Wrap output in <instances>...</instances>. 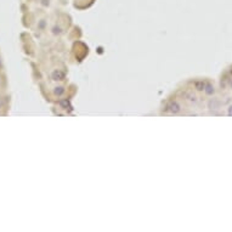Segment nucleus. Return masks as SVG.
<instances>
[{
	"mask_svg": "<svg viewBox=\"0 0 232 232\" xmlns=\"http://www.w3.org/2000/svg\"><path fill=\"white\" fill-rule=\"evenodd\" d=\"M230 114H232V107H231V109H230Z\"/></svg>",
	"mask_w": 232,
	"mask_h": 232,
	"instance_id": "obj_1",
	"label": "nucleus"
}]
</instances>
